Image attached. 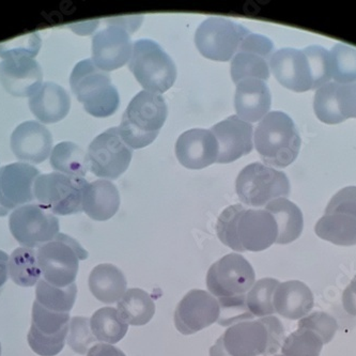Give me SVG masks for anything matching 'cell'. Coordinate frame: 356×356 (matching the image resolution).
<instances>
[{"instance_id":"cell-1","label":"cell","mask_w":356,"mask_h":356,"mask_svg":"<svg viewBox=\"0 0 356 356\" xmlns=\"http://www.w3.org/2000/svg\"><path fill=\"white\" fill-rule=\"evenodd\" d=\"M256 282L252 264L240 254H226L212 264L207 275V287L218 298L220 316L218 323L234 325L252 319L246 307V294Z\"/></svg>"},{"instance_id":"cell-2","label":"cell","mask_w":356,"mask_h":356,"mask_svg":"<svg viewBox=\"0 0 356 356\" xmlns=\"http://www.w3.org/2000/svg\"><path fill=\"white\" fill-rule=\"evenodd\" d=\"M220 242L234 252H262L276 243L278 227L266 210L234 204L222 211L216 224Z\"/></svg>"},{"instance_id":"cell-3","label":"cell","mask_w":356,"mask_h":356,"mask_svg":"<svg viewBox=\"0 0 356 356\" xmlns=\"http://www.w3.org/2000/svg\"><path fill=\"white\" fill-rule=\"evenodd\" d=\"M284 340V327L274 316L230 325L210 349V356H260L275 354Z\"/></svg>"},{"instance_id":"cell-4","label":"cell","mask_w":356,"mask_h":356,"mask_svg":"<svg viewBox=\"0 0 356 356\" xmlns=\"http://www.w3.org/2000/svg\"><path fill=\"white\" fill-rule=\"evenodd\" d=\"M167 116L168 108L160 95L140 91L123 113L118 127L121 138L130 148H145L158 137Z\"/></svg>"},{"instance_id":"cell-5","label":"cell","mask_w":356,"mask_h":356,"mask_svg":"<svg viewBox=\"0 0 356 356\" xmlns=\"http://www.w3.org/2000/svg\"><path fill=\"white\" fill-rule=\"evenodd\" d=\"M256 150L274 167H287L298 158L301 137L293 120L282 111L268 113L254 133Z\"/></svg>"},{"instance_id":"cell-6","label":"cell","mask_w":356,"mask_h":356,"mask_svg":"<svg viewBox=\"0 0 356 356\" xmlns=\"http://www.w3.org/2000/svg\"><path fill=\"white\" fill-rule=\"evenodd\" d=\"M73 93L91 116L106 118L116 113L120 105L118 90L108 73L99 69L92 59L75 65L70 77Z\"/></svg>"},{"instance_id":"cell-7","label":"cell","mask_w":356,"mask_h":356,"mask_svg":"<svg viewBox=\"0 0 356 356\" xmlns=\"http://www.w3.org/2000/svg\"><path fill=\"white\" fill-rule=\"evenodd\" d=\"M37 257L43 280L55 287L65 288L74 284L79 261L88 258V252L79 241L59 232L38 250Z\"/></svg>"},{"instance_id":"cell-8","label":"cell","mask_w":356,"mask_h":356,"mask_svg":"<svg viewBox=\"0 0 356 356\" xmlns=\"http://www.w3.org/2000/svg\"><path fill=\"white\" fill-rule=\"evenodd\" d=\"M130 70L145 90L156 95L172 88L177 79V67L172 57L152 40L135 42Z\"/></svg>"},{"instance_id":"cell-9","label":"cell","mask_w":356,"mask_h":356,"mask_svg":"<svg viewBox=\"0 0 356 356\" xmlns=\"http://www.w3.org/2000/svg\"><path fill=\"white\" fill-rule=\"evenodd\" d=\"M236 194L243 204L250 207H264L278 198L290 195V182L286 174L252 163L244 167L236 182Z\"/></svg>"},{"instance_id":"cell-10","label":"cell","mask_w":356,"mask_h":356,"mask_svg":"<svg viewBox=\"0 0 356 356\" xmlns=\"http://www.w3.org/2000/svg\"><path fill=\"white\" fill-rule=\"evenodd\" d=\"M88 182L60 172L40 175L35 183V198L40 206L57 216L83 211V194Z\"/></svg>"},{"instance_id":"cell-11","label":"cell","mask_w":356,"mask_h":356,"mask_svg":"<svg viewBox=\"0 0 356 356\" xmlns=\"http://www.w3.org/2000/svg\"><path fill=\"white\" fill-rule=\"evenodd\" d=\"M137 17L111 19L108 26L92 39V61L99 69L111 72L127 65L133 54L131 35L134 33Z\"/></svg>"},{"instance_id":"cell-12","label":"cell","mask_w":356,"mask_h":356,"mask_svg":"<svg viewBox=\"0 0 356 356\" xmlns=\"http://www.w3.org/2000/svg\"><path fill=\"white\" fill-rule=\"evenodd\" d=\"M315 232L335 245H356V186L343 188L331 199Z\"/></svg>"},{"instance_id":"cell-13","label":"cell","mask_w":356,"mask_h":356,"mask_svg":"<svg viewBox=\"0 0 356 356\" xmlns=\"http://www.w3.org/2000/svg\"><path fill=\"white\" fill-rule=\"evenodd\" d=\"M250 33L248 28L236 22L224 17H210L197 28L195 44L206 58L229 61Z\"/></svg>"},{"instance_id":"cell-14","label":"cell","mask_w":356,"mask_h":356,"mask_svg":"<svg viewBox=\"0 0 356 356\" xmlns=\"http://www.w3.org/2000/svg\"><path fill=\"white\" fill-rule=\"evenodd\" d=\"M132 156V148L121 138L118 127H111L95 137L89 146V169L99 178L116 180L127 172Z\"/></svg>"},{"instance_id":"cell-15","label":"cell","mask_w":356,"mask_h":356,"mask_svg":"<svg viewBox=\"0 0 356 356\" xmlns=\"http://www.w3.org/2000/svg\"><path fill=\"white\" fill-rule=\"evenodd\" d=\"M10 232L26 248H41L59 234V220L40 204H25L10 216Z\"/></svg>"},{"instance_id":"cell-16","label":"cell","mask_w":356,"mask_h":356,"mask_svg":"<svg viewBox=\"0 0 356 356\" xmlns=\"http://www.w3.org/2000/svg\"><path fill=\"white\" fill-rule=\"evenodd\" d=\"M69 312H55L35 301L28 343L40 356H56L63 351L69 331Z\"/></svg>"},{"instance_id":"cell-17","label":"cell","mask_w":356,"mask_h":356,"mask_svg":"<svg viewBox=\"0 0 356 356\" xmlns=\"http://www.w3.org/2000/svg\"><path fill=\"white\" fill-rule=\"evenodd\" d=\"M0 81L14 97H31L42 85L43 73L35 56L19 51L0 53Z\"/></svg>"},{"instance_id":"cell-18","label":"cell","mask_w":356,"mask_h":356,"mask_svg":"<svg viewBox=\"0 0 356 356\" xmlns=\"http://www.w3.org/2000/svg\"><path fill=\"white\" fill-rule=\"evenodd\" d=\"M273 51V42L268 38L250 33L232 58L230 70L232 81L236 83L248 79L268 81Z\"/></svg>"},{"instance_id":"cell-19","label":"cell","mask_w":356,"mask_h":356,"mask_svg":"<svg viewBox=\"0 0 356 356\" xmlns=\"http://www.w3.org/2000/svg\"><path fill=\"white\" fill-rule=\"evenodd\" d=\"M220 303L204 290H191L181 300L175 312V325L183 335H192L218 321Z\"/></svg>"},{"instance_id":"cell-20","label":"cell","mask_w":356,"mask_h":356,"mask_svg":"<svg viewBox=\"0 0 356 356\" xmlns=\"http://www.w3.org/2000/svg\"><path fill=\"white\" fill-rule=\"evenodd\" d=\"M40 172L27 163H13L0 168V208L7 211L25 206L35 199Z\"/></svg>"},{"instance_id":"cell-21","label":"cell","mask_w":356,"mask_h":356,"mask_svg":"<svg viewBox=\"0 0 356 356\" xmlns=\"http://www.w3.org/2000/svg\"><path fill=\"white\" fill-rule=\"evenodd\" d=\"M316 116L326 124H338L356 118V83H327L320 87L314 99Z\"/></svg>"},{"instance_id":"cell-22","label":"cell","mask_w":356,"mask_h":356,"mask_svg":"<svg viewBox=\"0 0 356 356\" xmlns=\"http://www.w3.org/2000/svg\"><path fill=\"white\" fill-rule=\"evenodd\" d=\"M218 144L216 163L228 164L250 154L254 148L252 125L238 116H232L211 129Z\"/></svg>"},{"instance_id":"cell-23","label":"cell","mask_w":356,"mask_h":356,"mask_svg":"<svg viewBox=\"0 0 356 356\" xmlns=\"http://www.w3.org/2000/svg\"><path fill=\"white\" fill-rule=\"evenodd\" d=\"M270 71L278 83L294 92H305L312 89L309 63L303 49H282L270 59Z\"/></svg>"},{"instance_id":"cell-24","label":"cell","mask_w":356,"mask_h":356,"mask_svg":"<svg viewBox=\"0 0 356 356\" xmlns=\"http://www.w3.org/2000/svg\"><path fill=\"white\" fill-rule=\"evenodd\" d=\"M53 136L44 125L37 121H26L13 131L11 149L23 162L40 164L51 154Z\"/></svg>"},{"instance_id":"cell-25","label":"cell","mask_w":356,"mask_h":356,"mask_svg":"<svg viewBox=\"0 0 356 356\" xmlns=\"http://www.w3.org/2000/svg\"><path fill=\"white\" fill-rule=\"evenodd\" d=\"M176 155L181 165L186 168H206L218 161V140L211 130L186 131L177 140Z\"/></svg>"},{"instance_id":"cell-26","label":"cell","mask_w":356,"mask_h":356,"mask_svg":"<svg viewBox=\"0 0 356 356\" xmlns=\"http://www.w3.org/2000/svg\"><path fill=\"white\" fill-rule=\"evenodd\" d=\"M272 95L266 81L248 79L236 83L234 108L238 118L246 122H257L268 113Z\"/></svg>"},{"instance_id":"cell-27","label":"cell","mask_w":356,"mask_h":356,"mask_svg":"<svg viewBox=\"0 0 356 356\" xmlns=\"http://www.w3.org/2000/svg\"><path fill=\"white\" fill-rule=\"evenodd\" d=\"M29 107L42 123H56L67 116L71 99L65 88L57 83H44L31 95Z\"/></svg>"},{"instance_id":"cell-28","label":"cell","mask_w":356,"mask_h":356,"mask_svg":"<svg viewBox=\"0 0 356 356\" xmlns=\"http://www.w3.org/2000/svg\"><path fill=\"white\" fill-rule=\"evenodd\" d=\"M274 308L282 317L290 320L303 319L312 312L315 300L307 284L290 280L278 284L274 292Z\"/></svg>"},{"instance_id":"cell-29","label":"cell","mask_w":356,"mask_h":356,"mask_svg":"<svg viewBox=\"0 0 356 356\" xmlns=\"http://www.w3.org/2000/svg\"><path fill=\"white\" fill-rule=\"evenodd\" d=\"M120 208V194L111 181L88 183L83 194V211L93 220H111Z\"/></svg>"},{"instance_id":"cell-30","label":"cell","mask_w":356,"mask_h":356,"mask_svg":"<svg viewBox=\"0 0 356 356\" xmlns=\"http://www.w3.org/2000/svg\"><path fill=\"white\" fill-rule=\"evenodd\" d=\"M127 280L122 270L113 264H99L91 270L89 289L97 300L104 304L119 302L127 290Z\"/></svg>"},{"instance_id":"cell-31","label":"cell","mask_w":356,"mask_h":356,"mask_svg":"<svg viewBox=\"0 0 356 356\" xmlns=\"http://www.w3.org/2000/svg\"><path fill=\"white\" fill-rule=\"evenodd\" d=\"M266 210L275 218L278 227L277 244H289L298 240L303 232L302 211L287 198H278L266 204Z\"/></svg>"},{"instance_id":"cell-32","label":"cell","mask_w":356,"mask_h":356,"mask_svg":"<svg viewBox=\"0 0 356 356\" xmlns=\"http://www.w3.org/2000/svg\"><path fill=\"white\" fill-rule=\"evenodd\" d=\"M119 317L127 325L141 326L149 323L155 314V304L144 290L133 288L125 292L118 302Z\"/></svg>"},{"instance_id":"cell-33","label":"cell","mask_w":356,"mask_h":356,"mask_svg":"<svg viewBox=\"0 0 356 356\" xmlns=\"http://www.w3.org/2000/svg\"><path fill=\"white\" fill-rule=\"evenodd\" d=\"M51 165L60 174L83 178L88 172V154L71 141H63L51 151Z\"/></svg>"},{"instance_id":"cell-34","label":"cell","mask_w":356,"mask_h":356,"mask_svg":"<svg viewBox=\"0 0 356 356\" xmlns=\"http://www.w3.org/2000/svg\"><path fill=\"white\" fill-rule=\"evenodd\" d=\"M93 335L107 345L119 343L127 335L129 325L119 317L116 308L104 307L97 310L90 319Z\"/></svg>"},{"instance_id":"cell-35","label":"cell","mask_w":356,"mask_h":356,"mask_svg":"<svg viewBox=\"0 0 356 356\" xmlns=\"http://www.w3.org/2000/svg\"><path fill=\"white\" fill-rule=\"evenodd\" d=\"M9 276L21 287H33L37 284L42 276L37 252L26 248L14 250L9 259Z\"/></svg>"},{"instance_id":"cell-36","label":"cell","mask_w":356,"mask_h":356,"mask_svg":"<svg viewBox=\"0 0 356 356\" xmlns=\"http://www.w3.org/2000/svg\"><path fill=\"white\" fill-rule=\"evenodd\" d=\"M76 296V284H72L65 288L55 287L43 278L38 282L35 289V301L55 312H70L74 305Z\"/></svg>"},{"instance_id":"cell-37","label":"cell","mask_w":356,"mask_h":356,"mask_svg":"<svg viewBox=\"0 0 356 356\" xmlns=\"http://www.w3.org/2000/svg\"><path fill=\"white\" fill-rule=\"evenodd\" d=\"M280 282L274 278H264L254 282L246 296V307L252 317H268L275 314L274 292Z\"/></svg>"},{"instance_id":"cell-38","label":"cell","mask_w":356,"mask_h":356,"mask_svg":"<svg viewBox=\"0 0 356 356\" xmlns=\"http://www.w3.org/2000/svg\"><path fill=\"white\" fill-rule=\"evenodd\" d=\"M332 79L341 85L356 83V49L338 43L330 51Z\"/></svg>"},{"instance_id":"cell-39","label":"cell","mask_w":356,"mask_h":356,"mask_svg":"<svg viewBox=\"0 0 356 356\" xmlns=\"http://www.w3.org/2000/svg\"><path fill=\"white\" fill-rule=\"evenodd\" d=\"M323 341L315 332L298 327L296 332L284 338L282 352L284 356H320Z\"/></svg>"},{"instance_id":"cell-40","label":"cell","mask_w":356,"mask_h":356,"mask_svg":"<svg viewBox=\"0 0 356 356\" xmlns=\"http://www.w3.org/2000/svg\"><path fill=\"white\" fill-rule=\"evenodd\" d=\"M309 63L312 77V89H319L332 79L330 51L319 45H312L303 49Z\"/></svg>"},{"instance_id":"cell-41","label":"cell","mask_w":356,"mask_h":356,"mask_svg":"<svg viewBox=\"0 0 356 356\" xmlns=\"http://www.w3.org/2000/svg\"><path fill=\"white\" fill-rule=\"evenodd\" d=\"M97 341L90 327L88 318L74 317L69 324L67 343L73 351L79 354H86L89 347Z\"/></svg>"},{"instance_id":"cell-42","label":"cell","mask_w":356,"mask_h":356,"mask_svg":"<svg viewBox=\"0 0 356 356\" xmlns=\"http://www.w3.org/2000/svg\"><path fill=\"white\" fill-rule=\"evenodd\" d=\"M298 327L310 330L320 336L324 345L331 343L337 333L338 323L335 318L323 312H312L298 322Z\"/></svg>"},{"instance_id":"cell-43","label":"cell","mask_w":356,"mask_h":356,"mask_svg":"<svg viewBox=\"0 0 356 356\" xmlns=\"http://www.w3.org/2000/svg\"><path fill=\"white\" fill-rule=\"evenodd\" d=\"M41 47V39L38 33L22 35L8 42L0 43V53L3 51H19L37 56Z\"/></svg>"},{"instance_id":"cell-44","label":"cell","mask_w":356,"mask_h":356,"mask_svg":"<svg viewBox=\"0 0 356 356\" xmlns=\"http://www.w3.org/2000/svg\"><path fill=\"white\" fill-rule=\"evenodd\" d=\"M343 305L349 315L356 316V275L343 291Z\"/></svg>"},{"instance_id":"cell-45","label":"cell","mask_w":356,"mask_h":356,"mask_svg":"<svg viewBox=\"0 0 356 356\" xmlns=\"http://www.w3.org/2000/svg\"><path fill=\"white\" fill-rule=\"evenodd\" d=\"M87 356H125V354L118 348L107 343H99L93 346L88 351Z\"/></svg>"},{"instance_id":"cell-46","label":"cell","mask_w":356,"mask_h":356,"mask_svg":"<svg viewBox=\"0 0 356 356\" xmlns=\"http://www.w3.org/2000/svg\"><path fill=\"white\" fill-rule=\"evenodd\" d=\"M9 256L3 250H0V288L3 287L9 274Z\"/></svg>"},{"instance_id":"cell-47","label":"cell","mask_w":356,"mask_h":356,"mask_svg":"<svg viewBox=\"0 0 356 356\" xmlns=\"http://www.w3.org/2000/svg\"><path fill=\"white\" fill-rule=\"evenodd\" d=\"M7 214V211L3 210V208H0V218H1V216H6Z\"/></svg>"},{"instance_id":"cell-48","label":"cell","mask_w":356,"mask_h":356,"mask_svg":"<svg viewBox=\"0 0 356 356\" xmlns=\"http://www.w3.org/2000/svg\"><path fill=\"white\" fill-rule=\"evenodd\" d=\"M0 356H1V343H0Z\"/></svg>"},{"instance_id":"cell-49","label":"cell","mask_w":356,"mask_h":356,"mask_svg":"<svg viewBox=\"0 0 356 356\" xmlns=\"http://www.w3.org/2000/svg\"><path fill=\"white\" fill-rule=\"evenodd\" d=\"M273 356H284V355H273Z\"/></svg>"}]
</instances>
